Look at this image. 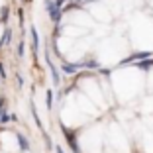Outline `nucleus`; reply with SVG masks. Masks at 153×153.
I'll return each mask as SVG.
<instances>
[{
	"mask_svg": "<svg viewBox=\"0 0 153 153\" xmlns=\"http://www.w3.org/2000/svg\"><path fill=\"white\" fill-rule=\"evenodd\" d=\"M45 4H47V14H49V18L53 20L55 24H59V20H61V14H63V10L59 8V6L55 4L53 0H51V2H45Z\"/></svg>",
	"mask_w": 153,
	"mask_h": 153,
	"instance_id": "obj_1",
	"label": "nucleus"
},
{
	"mask_svg": "<svg viewBox=\"0 0 153 153\" xmlns=\"http://www.w3.org/2000/svg\"><path fill=\"white\" fill-rule=\"evenodd\" d=\"M63 134H65V140H67V143L71 145L73 153H81V147H79V143H76V135L73 134V131H69L67 128H63Z\"/></svg>",
	"mask_w": 153,
	"mask_h": 153,
	"instance_id": "obj_2",
	"label": "nucleus"
},
{
	"mask_svg": "<svg viewBox=\"0 0 153 153\" xmlns=\"http://www.w3.org/2000/svg\"><path fill=\"white\" fill-rule=\"evenodd\" d=\"M145 57H151V53H149V51H137V53H131L128 59H124L122 63H134V61H141V59H145Z\"/></svg>",
	"mask_w": 153,
	"mask_h": 153,
	"instance_id": "obj_3",
	"label": "nucleus"
},
{
	"mask_svg": "<svg viewBox=\"0 0 153 153\" xmlns=\"http://www.w3.org/2000/svg\"><path fill=\"white\" fill-rule=\"evenodd\" d=\"M47 65H49V69H51V79H53V85L59 86V82H61V76H59V71L55 69V65L51 63V59H49V57H47Z\"/></svg>",
	"mask_w": 153,
	"mask_h": 153,
	"instance_id": "obj_4",
	"label": "nucleus"
},
{
	"mask_svg": "<svg viewBox=\"0 0 153 153\" xmlns=\"http://www.w3.org/2000/svg\"><path fill=\"white\" fill-rule=\"evenodd\" d=\"M30 33H32V43H33V53H37V49H39V37H37V30H36V27H32V30H30Z\"/></svg>",
	"mask_w": 153,
	"mask_h": 153,
	"instance_id": "obj_5",
	"label": "nucleus"
},
{
	"mask_svg": "<svg viewBox=\"0 0 153 153\" xmlns=\"http://www.w3.org/2000/svg\"><path fill=\"white\" fill-rule=\"evenodd\" d=\"M63 73H67V75H75L76 69H81V65H71V63H63Z\"/></svg>",
	"mask_w": 153,
	"mask_h": 153,
	"instance_id": "obj_6",
	"label": "nucleus"
},
{
	"mask_svg": "<svg viewBox=\"0 0 153 153\" xmlns=\"http://www.w3.org/2000/svg\"><path fill=\"white\" fill-rule=\"evenodd\" d=\"M16 140H18L20 147H22V151H27V149H30V143H27V140L24 137L22 134H18V135H16Z\"/></svg>",
	"mask_w": 153,
	"mask_h": 153,
	"instance_id": "obj_7",
	"label": "nucleus"
},
{
	"mask_svg": "<svg viewBox=\"0 0 153 153\" xmlns=\"http://www.w3.org/2000/svg\"><path fill=\"white\" fill-rule=\"evenodd\" d=\"M140 67H141V69H149V67H153V59H149V57L141 59V61H140Z\"/></svg>",
	"mask_w": 153,
	"mask_h": 153,
	"instance_id": "obj_8",
	"label": "nucleus"
},
{
	"mask_svg": "<svg viewBox=\"0 0 153 153\" xmlns=\"http://www.w3.org/2000/svg\"><path fill=\"white\" fill-rule=\"evenodd\" d=\"M45 102H47V108H53V92L51 90H47V94H45Z\"/></svg>",
	"mask_w": 153,
	"mask_h": 153,
	"instance_id": "obj_9",
	"label": "nucleus"
},
{
	"mask_svg": "<svg viewBox=\"0 0 153 153\" xmlns=\"http://www.w3.org/2000/svg\"><path fill=\"white\" fill-rule=\"evenodd\" d=\"M10 37H12V32H10V30H8V32H4V37H2V41H0V47H4V45L10 41Z\"/></svg>",
	"mask_w": 153,
	"mask_h": 153,
	"instance_id": "obj_10",
	"label": "nucleus"
},
{
	"mask_svg": "<svg viewBox=\"0 0 153 153\" xmlns=\"http://www.w3.org/2000/svg\"><path fill=\"white\" fill-rule=\"evenodd\" d=\"M18 55H20V57H24V39L20 41V45H18Z\"/></svg>",
	"mask_w": 153,
	"mask_h": 153,
	"instance_id": "obj_11",
	"label": "nucleus"
},
{
	"mask_svg": "<svg viewBox=\"0 0 153 153\" xmlns=\"http://www.w3.org/2000/svg\"><path fill=\"white\" fill-rule=\"evenodd\" d=\"M6 18H8V8H2V20L6 22Z\"/></svg>",
	"mask_w": 153,
	"mask_h": 153,
	"instance_id": "obj_12",
	"label": "nucleus"
},
{
	"mask_svg": "<svg viewBox=\"0 0 153 153\" xmlns=\"http://www.w3.org/2000/svg\"><path fill=\"white\" fill-rule=\"evenodd\" d=\"M55 153H65V151H63L61 147H59V145H55Z\"/></svg>",
	"mask_w": 153,
	"mask_h": 153,
	"instance_id": "obj_13",
	"label": "nucleus"
}]
</instances>
